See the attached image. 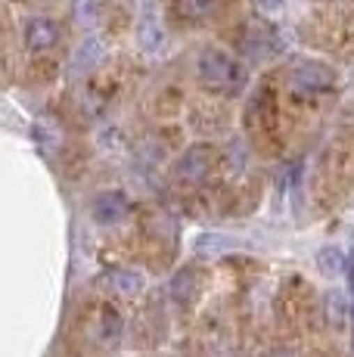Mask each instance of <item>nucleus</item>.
<instances>
[{"label":"nucleus","instance_id":"11","mask_svg":"<svg viewBox=\"0 0 354 357\" xmlns=\"http://www.w3.org/2000/svg\"><path fill=\"white\" fill-rule=\"evenodd\" d=\"M140 40H143V47H146V50H155V47H159L162 34H159V25H155L153 13H149V16L140 22Z\"/></svg>","mask_w":354,"mask_h":357},{"label":"nucleus","instance_id":"10","mask_svg":"<svg viewBox=\"0 0 354 357\" xmlns=\"http://www.w3.org/2000/svg\"><path fill=\"white\" fill-rule=\"evenodd\" d=\"M109 283L118 292H140L143 289V277L140 273H131V271H112L109 273Z\"/></svg>","mask_w":354,"mask_h":357},{"label":"nucleus","instance_id":"8","mask_svg":"<svg viewBox=\"0 0 354 357\" xmlns=\"http://www.w3.org/2000/svg\"><path fill=\"white\" fill-rule=\"evenodd\" d=\"M193 289H196V273L190 271V267H183V271L171 280V298L177 301V305H190Z\"/></svg>","mask_w":354,"mask_h":357},{"label":"nucleus","instance_id":"5","mask_svg":"<svg viewBox=\"0 0 354 357\" xmlns=\"http://www.w3.org/2000/svg\"><path fill=\"white\" fill-rule=\"evenodd\" d=\"M22 38H25V47L35 53L53 50V47L59 44V25L47 16H31L29 22L22 25Z\"/></svg>","mask_w":354,"mask_h":357},{"label":"nucleus","instance_id":"13","mask_svg":"<svg viewBox=\"0 0 354 357\" xmlns=\"http://www.w3.org/2000/svg\"><path fill=\"white\" fill-rule=\"evenodd\" d=\"M286 0H258V6H264V10H280Z\"/></svg>","mask_w":354,"mask_h":357},{"label":"nucleus","instance_id":"6","mask_svg":"<svg viewBox=\"0 0 354 357\" xmlns=\"http://www.w3.org/2000/svg\"><path fill=\"white\" fill-rule=\"evenodd\" d=\"M217 6H221V0H174V13L190 22L208 19L212 13H217Z\"/></svg>","mask_w":354,"mask_h":357},{"label":"nucleus","instance_id":"2","mask_svg":"<svg viewBox=\"0 0 354 357\" xmlns=\"http://www.w3.org/2000/svg\"><path fill=\"white\" fill-rule=\"evenodd\" d=\"M215 159H217L215 146H208V143H193V146H190L187 153L177 159L174 177L180 183H202L208 174H212Z\"/></svg>","mask_w":354,"mask_h":357},{"label":"nucleus","instance_id":"4","mask_svg":"<svg viewBox=\"0 0 354 357\" xmlns=\"http://www.w3.org/2000/svg\"><path fill=\"white\" fill-rule=\"evenodd\" d=\"M128 196L118 193V190H103V193H97L91 199V215L97 224H103V227H112V224L125 221L128 215Z\"/></svg>","mask_w":354,"mask_h":357},{"label":"nucleus","instance_id":"7","mask_svg":"<svg viewBox=\"0 0 354 357\" xmlns=\"http://www.w3.org/2000/svg\"><path fill=\"white\" fill-rule=\"evenodd\" d=\"M227 249H236V239H230V236H221V233H206V236H199L196 239V252L199 255H221V252H227Z\"/></svg>","mask_w":354,"mask_h":357},{"label":"nucleus","instance_id":"1","mask_svg":"<svg viewBox=\"0 0 354 357\" xmlns=\"http://www.w3.org/2000/svg\"><path fill=\"white\" fill-rule=\"evenodd\" d=\"M196 75L208 91H221V93H233L243 84V68L221 47H206L199 53V63H196Z\"/></svg>","mask_w":354,"mask_h":357},{"label":"nucleus","instance_id":"3","mask_svg":"<svg viewBox=\"0 0 354 357\" xmlns=\"http://www.w3.org/2000/svg\"><path fill=\"white\" fill-rule=\"evenodd\" d=\"M336 72L326 63H298L289 75V84L298 93H326L336 87Z\"/></svg>","mask_w":354,"mask_h":357},{"label":"nucleus","instance_id":"12","mask_svg":"<svg viewBox=\"0 0 354 357\" xmlns=\"http://www.w3.org/2000/svg\"><path fill=\"white\" fill-rule=\"evenodd\" d=\"M345 277H348V289H351V311H354V258H348V267H345Z\"/></svg>","mask_w":354,"mask_h":357},{"label":"nucleus","instance_id":"14","mask_svg":"<svg viewBox=\"0 0 354 357\" xmlns=\"http://www.w3.org/2000/svg\"><path fill=\"white\" fill-rule=\"evenodd\" d=\"M270 357H295L289 351V348H277V351H270Z\"/></svg>","mask_w":354,"mask_h":357},{"label":"nucleus","instance_id":"9","mask_svg":"<svg viewBox=\"0 0 354 357\" xmlns=\"http://www.w3.org/2000/svg\"><path fill=\"white\" fill-rule=\"evenodd\" d=\"M317 264H320V273H326V277H339V273L348 267V258H345L339 249H320Z\"/></svg>","mask_w":354,"mask_h":357}]
</instances>
